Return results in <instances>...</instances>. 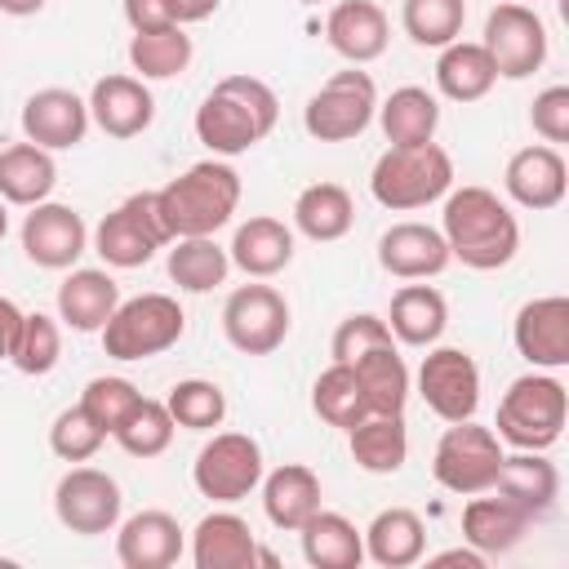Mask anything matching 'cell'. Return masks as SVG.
Instances as JSON below:
<instances>
[{
    "instance_id": "cell-1",
    "label": "cell",
    "mask_w": 569,
    "mask_h": 569,
    "mask_svg": "<svg viewBox=\"0 0 569 569\" xmlns=\"http://www.w3.org/2000/svg\"><path fill=\"white\" fill-rule=\"evenodd\" d=\"M440 236L449 244V258H458L471 271H498L520 249V222L489 187L445 191Z\"/></svg>"
},
{
    "instance_id": "cell-2",
    "label": "cell",
    "mask_w": 569,
    "mask_h": 569,
    "mask_svg": "<svg viewBox=\"0 0 569 569\" xmlns=\"http://www.w3.org/2000/svg\"><path fill=\"white\" fill-rule=\"evenodd\" d=\"M280 120V98L258 76H222L196 111V138L213 156H240L258 147Z\"/></svg>"
},
{
    "instance_id": "cell-3",
    "label": "cell",
    "mask_w": 569,
    "mask_h": 569,
    "mask_svg": "<svg viewBox=\"0 0 569 569\" xmlns=\"http://www.w3.org/2000/svg\"><path fill=\"white\" fill-rule=\"evenodd\" d=\"M164 227L173 240L182 236H213L218 227L231 222L236 204H240V173L227 160H200L187 173H178L173 182H164L156 191Z\"/></svg>"
},
{
    "instance_id": "cell-4",
    "label": "cell",
    "mask_w": 569,
    "mask_h": 569,
    "mask_svg": "<svg viewBox=\"0 0 569 569\" xmlns=\"http://www.w3.org/2000/svg\"><path fill=\"white\" fill-rule=\"evenodd\" d=\"M453 187V160L440 142H418V147H387L369 173V191L382 209L409 213L427 209Z\"/></svg>"
},
{
    "instance_id": "cell-5",
    "label": "cell",
    "mask_w": 569,
    "mask_h": 569,
    "mask_svg": "<svg viewBox=\"0 0 569 569\" xmlns=\"http://www.w3.org/2000/svg\"><path fill=\"white\" fill-rule=\"evenodd\" d=\"M565 418H569V396L565 382L551 373H525L516 378L502 400H498V440L516 445V449H538L547 453L560 436H565Z\"/></svg>"
},
{
    "instance_id": "cell-6",
    "label": "cell",
    "mask_w": 569,
    "mask_h": 569,
    "mask_svg": "<svg viewBox=\"0 0 569 569\" xmlns=\"http://www.w3.org/2000/svg\"><path fill=\"white\" fill-rule=\"evenodd\" d=\"M187 329V316L178 307V298L169 293H138V298H120V307L111 311V320L98 329L102 333V351L111 360H151L160 351H169Z\"/></svg>"
},
{
    "instance_id": "cell-7",
    "label": "cell",
    "mask_w": 569,
    "mask_h": 569,
    "mask_svg": "<svg viewBox=\"0 0 569 569\" xmlns=\"http://www.w3.org/2000/svg\"><path fill=\"white\" fill-rule=\"evenodd\" d=\"M173 244L169 227H164V213H160V200L156 191H133L124 196L98 227H93V253L107 262V267H142L151 262L156 249Z\"/></svg>"
},
{
    "instance_id": "cell-8",
    "label": "cell",
    "mask_w": 569,
    "mask_h": 569,
    "mask_svg": "<svg viewBox=\"0 0 569 569\" xmlns=\"http://www.w3.org/2000/svg\"><path fill=\"white\" fill-rule=\"evenodd\" d=\"M498 467H502V440L493 436V427H480L471 418L449 422V431L436 440V453H431L436 485L462 498L489 493L498 480Z\"/></svg>"
},
{
    "instance_id": "cell-9",
    "label": "cell",
    "mask_w": 569,
    "mask_h": 569,
    "mask_svg": "<svg viewBox=\"0 0 569 569\" xmlns=\"http://www.w3.org/2000/svg\"><path fill=\"white\" fill-rule=\"evenodd\" d=\"M378 111V84L369 71H333L302 107V129L316 142H347L369 129Z\"/></svg>"
},
{
    "instance_id": "cell-10",
    "label": "cell",
    "mask_w": 569,
    "mask_h": 569,
    "mask_svg": "<svg viewBox=\"0 0 569 569\" xmlns=\"http://www.w3.org/2000/svg\"><path fill=\"white\" fill-rule=\"evenodd\" d=\"M191 480L213 502H240L262 485V449L244 431H218L191 462Z\"/></svg>"
},
{
    "instance_id": "cell-11",
    "label": "cell",
    "mask_w": 569,
    "mask_h": 569,
    "mask_svg": "<svg viewBox=\"0 0 569 569\" xmlns=\"http://www.w3.org/2000/svg\"><path fill=\"white\" fill-rule=\"evenodd\" d=\"M485 53L493 58V71L507 76V80H525L533 76L542 62H547V27L542 18L520 4V0H507V4H493L489 18H485Z\"/></svg>"
},
{
    "instance_id": "cell-12",
    "label": "cell",
    "mask_w": 569,
    "mask_h": 569,
    "mask_svg": "<svg viewBox=\"0 0 569 569\" xmlns=\"http://www.w3.org/2000/svg\"><path fill=\"white\" fill-rule=\"evenodd\" d=\"M222 333L244 356H271L289 338V302L271 284H240L222 302Z\"/></svg>"
},
{
    "instance_id": "cell-13",
    "label": "cell",
    "mask_w": 569,
    "mask_h": 569,
    "mask_svg": "<svg viewBox=\"0 0 569 569\" xmlns=\"http://www.w3.org/2000/svg\"><path fill=\"white\" fill-rule=\"evenodd\" d=\"M418 396L440 422L476 418L480 405V369L462 347H436L418 365Z\"/></svg>"
},
{
    "instance_id": "cell-14",
    "label": "cell",
    "mask_w": 569,
    "mask_h": 569,
    "mask_svg": "<svg viewBox=\"0 0 569 569\" xmlns=\"http://www.w3.org/2000/svg\"><path fill=\"white\" fill-rule=\"evenodd\" d=\"M120 507H124L120 485L98 467H71L53 489V511L62 529L84 533V538L111 533L120 525Z\"/></svg>"
},
{
    "instance_id": "cell-15",
    "label": "cell",
    "mask_w": 569,
    "mask_h": 569,
    "mask_svg": "<svg viewBox=\"0 0 569 569\" xmlns=\"http://www.w3.org/2000/svg\"><path fill=\"white\" fill-rule=\"evenodd\" d=\"M89 249V227L71 204L40 200L22 218V253L44 271H67Z\"/></svg>"
},
{
    "instance_id": "cell-16",
    "label": "cell",
    "mask_w": 569,
    "mask_h": 569,
    "mask_svg": "<svg viewBox=\"0 0 569 569\" xmlns=\"http://www.w3.org/2000/svg\"><path fill=\"white\" fill-rule=\"evenodd\" d=\"M511 338H516V351L533 369H565L569 365V298L547 293V298L525 302L516 311Z\"/></svg>"
},
{
    "instance_id": "cell-17",
    "label": "cell",
    "mask_w": 569,
    "mask_h": 569,
    "mask_svg": "<svg viewBox=\"0 0 569 569\" xmlns=\"http://www.w3.org/2000/svg\"><path fill=\"white\" fill-rule=\"evenodd\" d=\"M22 133H27V142H36L44 151L80 147L89 133V102L71 89H58V84L36 89L22 102Z\"/></svg>"
},
{
    "instance_id": "cell-18",
    "label": "cell",
    "mask_w": 569,
    "mask_h": 569,
    "mask_svg": "<svg viewBox=\"0 0 569 569\" xmlns=\"http://www.w3.org/2000/svg\"><path fill=\"white\" fill-rule=\"evenodd\" d=\"M502 187L520 209H556L569 191V164L556 147L533 142V147H520L507 160Z\"/></svg>"
},
{
    "instance_id": "cell-19",
    "label": "cell",
    "mask_w": 569,
    "mask_h": 569,
    "mask_svg": "<svg viewBox=\"0 0 569 569\" xmlns=\"http://www.w3.org/2000/svg\"><path fill=\"white\" fill-rule=\"evenodd\" d=\"M449 244L427 222H396L378 236V267L396 280H427L449 267Z\"/></svg>"
},
{
    "instance_id": "cell-20",
    "label": "cell",
    "mask_w": 569,
    "mask_h": 569,
    "mask_svg": "<svg viewBox=\"0 0 569 569\" xmlns=\"http://www.w3.org/2000/svg\"><path fill=\"white\" fill-rule=\"evenodd\" d=\"M89 120L107 138H138L156 120V98L138 76H102L89 89Z\"/></svg>"
},
{
    "instance_id": "cell-21",
    "label": "cell",
    "mask_w": 569,
    "mask_h": 569,
    "mask_svg": "<svg viewBox=\"0 0 569 569\" xmlns=\"http://www.w3.org/2000/svg\"><path fill=\"white\" fill-rule=\"evenodd\" d=\"M325 40L338 58H347L351 67H365V62L387 53L391 27L373 0H338L325 18Z\"/></svg>"
},
{
    "instance_id": "cell-22",
    "label": "cell",
    "mask_w": 569,
    "mask_h": 569,
    "mask_svg": "<svg viewBox=\"0 0 569 569\" xmlns=\"http://www.w3.org/2000/svg\"><path fill=\"white\" fill-rule=\"evenodd\" d=\"M493 493H502L507 502H516L529 520H547L556 511V498H560V471L538 449H520L511 458L502 453Z\"/></svg>"
},
{
    "instance_id": "cell-23",
    "label": "cell",
    "mask_w": 569,
    "mask_h": 569,
    "mask_svg": "<svg viewBox=\"0 0 569 569\" xmlns=\"http://www.w3.org/2000/svg\"><path fill=\"white\" fill-rule=\"evenodd\" d=\"M116 556L124 569H169L182 556V525L169 511H138L116 533Z\"/></svg>"
},
{
    "instance_id": "cell-24",
    "label": "cell",
    "mask_w": 569,
    "mask_h": 569,
    "mask_svg": "<svg viewBox=\"0 0 569 569\" xmlns=\"http://www.w3.org/2000/svg\"><path fill=\"white\" fill-rule=\"evenodd\" d=\"M116 307H120V284L111 280V271L80 267L58 284V320L76 333H98Z\"/></svg>"
},
{
    "instance_id": "cell-25",
    "label": "cell",
    "mask_w": 569,
    "mask_h": 569,
    "mask_svg": "<svg viewBox=\"0 0 569 569\" xmlns=\"http://www.w3.org/2000/svg\"><path fill=\"white\" fill-rule=\"evenodd\" d=\"M231 267H240L244 276L253 280H267V276H280L289 262H293V231L280 222V218H249L236 227L231 236V249H227Z\"/></svg>"
},
{
    "instance_id": "cell-26",
    "label": "cell",
    "mask_w": 569,
    "mask_h": 569,
    "mask_svg": "<svg viewBox=\"0 0 569 569\" xmlns=\"http://www.w3.org/2000/svg\"><path fill=\"white\" fill-rule=\"evenodd\" d=\"M320 476L302 462H284L262 480V511L276 529L298 533L316 511H320Z\"/></svg>"
},
{
    "instance_id": "cell-27",
    "label": "cell",
    "mask_w": 569,
    "mask_h": 569,
    "mask_svg": "<svg viewBox=\"0 0 569 569\" xmlns=\"http://www.w3.org/2000/svg\"><path fill=\"white\" fill-rule=\"evenodd\" d=\"M253 551L258 538L236 511H209L191 533L196 569H253Z\"/></svg>"
},
{
    "instance_id": "cell-28",
    "label": "cell",
    "mask_w": 569,
    "mask_h": 569,
    "mask_svg": "<svg viewBox=\"0 0 569 569\" xmlns=\"http://www.w3.org/2000/svg\"><path fill=\"white\" fill-rule=\"evenodd\" d=\"M529 525L533 520L516 502H507L502 493H493V498H476L471 493V502L462 507V538L480 556H507V551H516L520 538L529 533Z\"/></svg>"
},
{
    "instance_id": "cell-29",
    "label": "cell",
    "mask_w": 569,
    "mask_h": 569,
    "mask_svg": "<svg viewBox=\"0 0 569 569\" xmlns=\"http://www.w3.org/2000/svg\"><path fill=\"white\" fill-rule=\"evenodd\" d=\"M427 551V525L409 507H387L365 529V556L382 569H409Z\"/></svg>"
},
{
    "instance_id": "cell-30",
    "label": "cell",
    "mask_w": 569,
    "mask_h": 569,
    "mask_svg": "<svg viewBox=\"0 0 569 569\" xmlns=\"http://www.w3.org/2000/svg\"><path fill=\"white\" fill-rule=\"evenodd\" d=\"M449 325V307L445 293L431 284H405L391 293V311H387V329L396 342L405 347H431Z\"/></svg>"
},
{
    "instance_id": "cell-31",
    "label": "cell",
    "mask_w": 569,
    "mask_h": 569,
    "mask_svg": "<svg viewBox=\"0 0 569 569\" xmlns=\"http://www.w3.org/2000/svg\"><path fill=\"white\" fill-rule=\"evenodd\" d=\"M493 80H498V71L480 40H453L436 58V89L449 102H480L493 89Z\"/></svg>"
},
{
    "instance_id": "cell-32",
    "label": "cell",
    "mask_w": 569,
    "mask_h": 569,
    "mask_svg": "<svg viewBox=\"0 0 569 569\" xmlns=\"http://www.w3.org/2000/svg\"><path fill=\"white\" fill-rule=\"evenodd\" d=\"M347 445H351L356 467L369 476H391L409 458V431L400 413H369L365 422L347 431Z\"/></svg>"
},
{
    "instance_id": "cell-33",
    "label": "cell",
    "mask_w": 569,
    "mask_h": 569,
    "mask_svg": "<svg viewBox=\"0 0 569 569\" xmlns=\"http://www.w3.org/2000/svg\"><path fill=\"white\" fill-rule=\"evenodd\" d=\"M302 556L311 569H356L365 560V533L342 511H316L302 529Z\"/></svg>"
},
{
    "instance_id": "cell-34",
    "label": "cell",
    "mask_w": 569,
    "mask_h": 569,
    "mask_svg": "<svg viewBox=\"0 0 569 569\" xmlns=\"http://www.w3.org/2000/svg\"><path fill=\"white\" fill-rule=\"evenodd\" d=\"M53 182H58V164L44 147L13 142V147L0 151V200L4 204H27L31 209V204L49 200Z\"/></svg>"
},
{
    "instance_id": "cell-35",
    "label": "cell",
    "mask_w": 569,
    "mask_h": 569,
    "mask_svg": "<svg viewBox=\"0 0 569 569\" xmlns=\"http://www.w3.org/2000/svg\"><path fill=\"white\" fill-rule=\"evenodd\" d=\"M293 222H298V231L307 240L329 244V240H342L351 231L356 204H351L347 187H338V182H311L293 200Z\"/></svg>"
},
{
    "instance_id": "cell-36",
    "label": "cell",
    "mask_w": 569,
    "mask_h": 569,
    "mask_svg": "<svg viewBox=\"0 0 569 569\" xmlns=\"http://www.w3.org/2000/svg\"><path fill=\"white\" fill-rule=\"evenodd\" d=\"M378 124H382L391 147L431 142L436 124H440V102L427 89H418V84H400L387 102H378Z\"/></svg>"
},
{
    "instance_id": "cell-37",
    "label": "cell",
    "mask_w": 569,
    "mask_h": 569,
    "mask_svg": "<svg viewBox=\"0 0 569 569\" xmlns=\"http://www.w3.org/2000/svg\"><path fill=\"white\" fill-rule=\"evenodd\" d=\"M311 409H316L320 422H329V427H338V431H351L356 422H365V418L373 413V409H369V396H365V387H360V378H356V369L342 365V360H333V365L316 378V387H311Z\"/></svg>"
},
{
    "instance_id": "cell-38",
    "label": "cell",
    "mask_w": 569,
    "mask_h": 569,
    "mask_svg": "<svg viewBox=\"0 0 569 569\" xmlns=\"http://www.w3.org/2000/svg\"><path fill=\"white\" fill-rule=\"evenodd\" d=\"M164 267H169V280H173L178 289H187V293H209V289H218V284L227 280L231 258H227V249H222L213 236H182V240H173Z\"/></svg>"
},
{
    "instance_id": "cell-39",
    "label": "cell",
    "mask_w": 569,
    "mask_h": 569,
    "mask_svg": "<svg viewBox=\"0 0 569 569\" xmlns=\"http://www.w3.org/2000/svg\"><path fill=\"white\" fill-rule=\"evenodd\" d=\"M351 369H356V378H360L373 413H405V400H409V365L400 360L396 347H373L360 360H351Z\"/></svg>"
},
{
    "instance_id": "cell-40",
    "label": "cell",
    "mask_w": 569,
    "mask_h": 569,
    "mask_svg": "<svg viewBox=\"0 0 569 569\" xmlns=\"http://www.w3.org/2000/svg\"><path fill=\"white\" fill-rule=\"evenodd\" d=\"M129 62L142 80H173L191 62V36L182 27H160V31H133L129 40Z\"/></svg>"
},
{
    "instance_id": "cell-41",
    "label": "cell",
    "mask_w": 569,
    "mask_h": 569,
    "mask_svg": "<svg viewBox=\"0 0 569 569\" xmlns=\"http://www.w3.org/2000/svg\"><path fill=\"white\" fill-rule=\"evenodd\" d=\"M173 431H178V422H173L169 405L142 396V400L124 413V422L111 431V440H116L129 458H160V453L173 445Z\"/></svg>"
},
{
    "instance_id": "cell-42",
    "label": "cell",
    "mask_w": 569,
    "mask_h": 569,
    "mask_svg": "<svg viewBox=\"0 0 569 569\" xmlns=\"http://www.w3.org/2000/svg\"><path fill=\"white\" fill-rule=\"evenodd\" d=\"M462 22H467V0H405L400 4V27L422 49L453 44L462 36Z\"/></svg>"
},
{
    "instance_id": "cell-43",
    "label": "cell",
    "mask_w": 569,
    "mask_h": 569,
    "mask_svg": "<svg viewBox=\"0 0 569 569\" xmlns=\"http://www.w3.org/2000/svg\"><path fill=\"white\" fill-rule=\"evenodd\" d=\"M58 356H62V329H58V320L44 316V311H22V325H18L13 347H9L13 369L40 378V373H49L58 365Z\"/></svg>"
},
{
    "instance_id": "cell-44",
    "label": "cell",
    "mask_w": 569,
    "mask_h": 569,
    "mask_svg": "<svg viewBox=\"0 0 569 569\" xmlns=\"http://www.w3.org/2000/svg\"><path fill=\"white\" fill-rule=\"evenodd\" d=\"M164 405H169L173 422L187 427V431H213L227 418V396L209 378H182V382H173L169 396H164Z\"/></svg>"
},
{
    "instance_id": "cell-45",
    "label": "cell",
    "mask_w": 569,
    "mask_h": 569,
    "mask_svg": "<svg viewBox=\"0 0 569 569\" xmlns=\"http://www.w3.org/2000/svg\"><path fill=\"white\" fill-rule=\"evenodd\" d=\"M102 440H107V431L89 418L84 405L62 409V413L53 418V427H49V449H53L62 462H89V458L102 449Z\"/></svg>"
},
{
    "instance_id": "cell-46",
    "label": "cell",
    "mask_w": 569,
    "mask_h": 569,
    "mask_svg": "<svg viewBox=\"0 0 569 569\" xmlns=\"http://www.w3.org/2000/svg\"><path fill=\"white\" fill-rule=\"evenodd\" d=\"M138 400H142V391H138L129 378H111V373L89 378V382H84V391H80V405L89 409V418H93L107 436L124 422V413H129Z\"/></svg>"
},
{
    "instance_id": "cell-47",
    "label": "cell",
    "mask_w": 569,
    "mask_h": 569,
    "mask_svg": "<svg viewBox=\"0 0 569 569\" xmlns=\"http://www.w3.org/2000/svg\"><path fill=\"white\" fill-rule=\"evenodd\" d=\"M373 347H396V338H391L387 320H382V316H369V311L347 316V320L333 329V338H329V356L342 360V365L360 360V356L373 351Z\"/></svg>"
},
{
    "instance_id": "cell-48",
    "label": "cell",
    "mask_w": 569,
    "mask_h": 569,
    "mask_svg": "<svg viewBox=\"0 0 569 569\" xmlns=\"http://www.w3.org/2000/svg\"><path fill=\"white\" fill-rule=\"evenodd\" d=\"M529 124L547 142H569V89L565 84L542 89L533 98V107H529Z\"/></svg>"
},
{
    "instance_id": "cell-49",
    "label": "cell",
    "mask_w": 569,
    "mask_h": 569,
    "mask_svg": "<svg viewBox=\"0 0 569 569\" xmlns=\"http://www.w3.org/2000/svg\"><path fill=\"white\" fill-rule=\"evenodd\" d=\"M124 22H129L133 31L178 27V18H173V0H124Z\"/></svg>"
},
{
    "instance_id": "cell-50",
    "label": "cell",
    "mask_w": 569,
    "mask_h": 569,
    "mask_svg": "<svg viewBox=\"0 0 569 569\" xmlns=\"http://www.w3.org/2000/svg\"><path fill=\"white\" fill-rule=\"evenodd\" d=\"M427 565H462V569H485V556L467 542V547H449V551H436V556H427Z\"/></svg>"
},
{
    "instance_id": "cell-51",
    "label": "cell",
    "mask_w": 569,
    "mask_h": 569,
    "mask_svg": "<svg viewBox=\"0 0 569 569\" xmlns=\"http://www.w3.org/2000/svg\"><path fill=\"white\" fill-rule=\"evenodd\" d=\"M18 325H22V311H18V302L0 298V360H9V347H13V333H18Z\"/></svg>"
},
{
    "instance_id": "cell-52",
    "label": "cell",
    "mask_w": 569,
    "mask_h": 569,
    "mask_svg": "<svg viewBox=\"0 0 569 569\" xmlns=\"http://www.w3.org/2000/svg\"><path fill=\"white\" fill-rule=\"evenodd\" d=\"M213 9H218V0H173L178 27H182V22H200V18H209Z\"/></svg>"
},
{
    "instance_id": "cell-53",
    "label": "cell",
    "mask_w": 569,
    "mask_h": 569,
    "mask_svg": "<svg viewBox=\"0 0 569 569\" xmlns=\"http://www.w3.org/2000/svg\"><path fill=\"white\" fill-rule=\"evenodd\" d=\"M40 9H44V0H0V13H9V18H31Z\"/></svg>"
},
{
    "instance_id": "cell-54",
    "label": "cell",
    "mask_w": 569,
    "mask_h": 569,
    "mask_svg": "<svg viewBox=\"0 0 569 569\" xmlns=\"http://www.w3.org/2000/svg\"><path fill=\"white\" fill-rule=\"evenodd\" d=\"M4 231H9V209H4V200H0V240H4Z\"/></svg>"
},
{
    "instance_id": "cell-55",
    "label": "cell",
    "mask_w": 569,
    "mask_h": 569,
    "mask_svg": "<svg viewBox=\"0 0 569 569\" xmlns=\"http://www.w3.org/2000/svg\"><path fill=\"white\" fill-rule=\"evenodd\" d=\"M302 4H320V0H302Z\"/></svg>"
},
{
    "instance_id": "cell-56",
    "label": "cell",
    "mask_w": 569,
    "mask_h": 569,
    "mask_svg": "<svg viewBox=\"0 0 569 569\" xmlns=\"http://www.w3.org/2000/svg\"><path fill=\"white\" fill-rule=\"evenodd\" d=\"M520 4H525V0H520Z\"/></svg>"
}]
</instances>
